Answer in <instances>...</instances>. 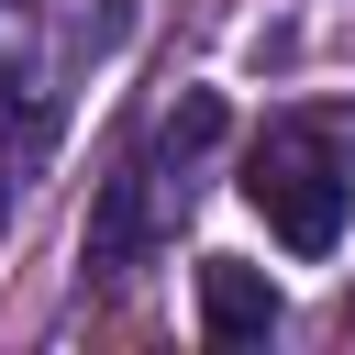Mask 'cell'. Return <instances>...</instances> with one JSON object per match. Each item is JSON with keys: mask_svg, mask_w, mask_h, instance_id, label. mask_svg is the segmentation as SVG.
I'll return each instance as SVG.
<instances>
[{"mask_svg": "<svg viewBox=\"0 0 355 355\" xmlns=\"http://www.w3.org/2000/svg\"><path fill=\"white\" fill-rule=\"evenodd\" d=\"M244 200L266 211V233L288 255H333L344 244V211H355V122L344 111H300L255 144L244 166Z\"/></svg>", "mask_w": 355, "mask_h": 355, "instance_id": "cell-1", "label": "cell"}, {"mask_svg": "<svg viewBox=\"0 0 355 355\" xmlns=\"http://www.w3.org/2000/svg\"><path fill=\"white\" fill-rule=\"evenodd\" d=\"M200 333L211 344H266L277 333V277L244 255H200Z\"/></svg>", "mask_w": 355, "mask_h": 355, "instance_id": "cell-2", "label": "cell"}, {"mask_svg": "<svg viewBox=\"0 0 355 355\" xmlns=\"http://www.w3.org/2000/svg\"><path fill=\"white\" fill-rule=\"evenodd\" d=\"M55 89H0V222H11V200L44 178V155H55Z\"/></svg>", "mask_w": 355, "mask_h": 355, "instance_id": "cell-3", "label": "cell"}, {"mask_svg": "<svg viewBox=\"0 0 355 355\" xmlns=\"http://www.w3.org/2000/svg\"><path fill=\"white\" fill-rule=\"evenodd\" d=\"M144 222H155V166H122L89 211V266H133L144 255Z\"/></svg>", "mask_w": 355, "mask_h": 355, "instance_id": "cell-4", "label": "cell"}, {"mask_svg": "<svg viewBox=\"0 0 355 355\" xmlns=\"http://www.w3.org/2000/svg\"><path fill=\"white\" fill-rule=\"evenodd\" d=\"M211 144H222V100H211V89H189V100L166 111V133H155V155H166V166H189V155H211Z\"/></svg>", "mask_w": 355, "mask_h": 355, "instance_id": "cell-5", "label": "cell"}]
</instances>
